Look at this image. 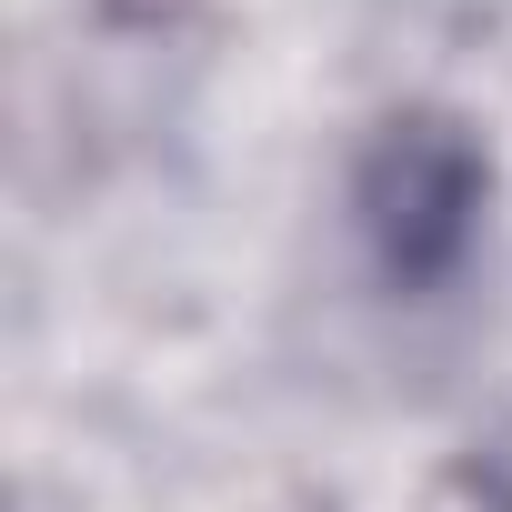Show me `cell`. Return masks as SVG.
Wrapping results in <instances>:
<instances>
[{
	"mask_svg": "<svg viewBox=\"0 0 512 512\" xmlns=\"http://www.w3.org/2000/svg\"><path fill=\"white\" fill-rule=\"evenodd\" d=\"M482 221V151L452 121H392L362 161V231L392 282H442Z\"/></svg>",
	"mask_w": 512,
	"mask_h": 512,
	"instance_id": "cell-1",
	"label": "cell"
}]
</instances>
